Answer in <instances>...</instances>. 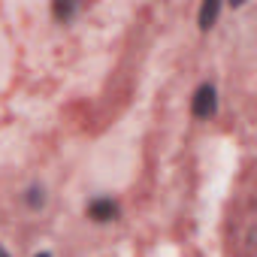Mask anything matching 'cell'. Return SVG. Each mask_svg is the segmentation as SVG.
<instances>
[{
  "instance_id": "obj_2",
  "label": "cell",
  "mask_w": 257,
  "mask_h": 257,
  "mask_svg": "<svg viewBox=\"0 0 257 257\" xmlns=\"http://www.w3.org/2000/svg\"><path fill=\"white\" fill-rule=\"evenodd\" d=\"M88 215H91L94 221H112V218L118 215V206H115L112 200H94V203L88 206Z\"/></svg>"
},
{
  "instance_id": "obj_3",
  "label": "cell",
  "mask_w": 257,
  "mask_h": 257,
  "mask_svg": "<svg viewBox=\"0 0 257 257\" xmlns=\"http://www.w3.org/2000/svg\"><path fill=\"white\" fill-rule=\"evenodd\" d=\"M218 0H206V4L200 7V28L203 31H209L212 25H215V19H218Z\"/></svg>"
},
{
  "instance_id": "obj_6",
  "label": "cell",
  "mask_w": 257,
  "mask_h": 257,
  "mask_svg": "<svg viewBox=\"0 0 257 257\" xmlns=\"http://www.w3.org/2000/svg\"><path fill=\"white\" fill-rule=\"evenodd\" d=\"M0 257H10V254H7V251H4V248H0Z\"/></svg>"
},
{
  "instance_id": "obj_1",
  "label": "cell",
  "mask_w": 257,
  "mask_h": 257,
  "mask_svg": "<svg viewBox=\"0 0 257 257\" xmlns=\"http://www.w3.org/2000/svg\"><path fill=\"white\" fill-rule=\"evenodd\" d=\"M215 109H218L215 88L212 85H200L197 94H194V115L197 118H209V115H215Z\"/></svg>"
},
{
  "instance_id": "obj_7",
  "label": "cell",
  "mask_w": 257,
  "mask_h": 257,
  "mask_svg": "<svg viewBox=\"0 0 257 257\" xmlns=\"http://www.w3.org/2000/svg\"><path fill=\"white\" fill-rule=\"evenodd\" d=\"M37 257H49V254H46V251H43V254H37Z\"/></svg>"
},
{
  "instance_id": "obj_5",
  "label": "cell",
  "mask_w": 257,
  "mask_h": 257,
  "mask_svg": "<svg viewBox=\"0 0 257 257\" xmlns=\"http://www.w3.org/2000/svg\"><path fill=\"white\" fill-rule=\"evenodd\" d=\"M28 203H31V206H43V191H37V188H34V191H31V197H28Z\"/></svg>"
},
{
  "instance_id": "obj_4",
  "label": "cell",
  "mask_w": 257,
  "mask_h": 257,
  "mask_svg": "<svg viewBox=\"0 0 257 257\" xmlns=\"http://www.w3.org/2000/svg\"><path fill=\"white\" fill-rule=\"evenodd\" d=\"M70 13H73V7H70V4H55V16H58V19H67Z\"/></svg>"
}]
</instances>
